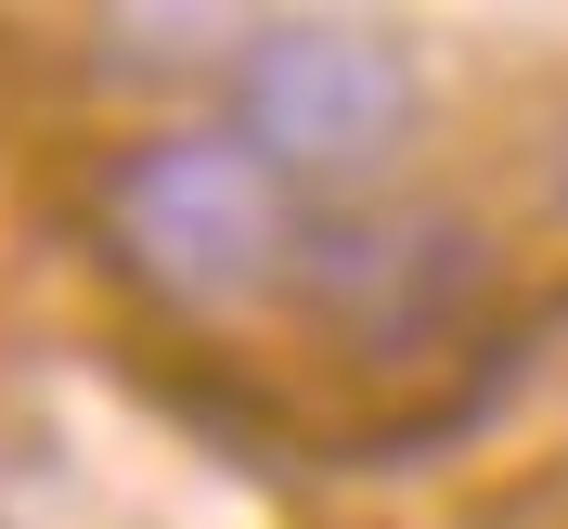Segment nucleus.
<instances>
[{"instance_id": "obj_3", "label": "nucleus", "mask_w": 568, "mask_h": 529, "mask_svg": "<svg viewBox=\"0 0 568 529\" xmlns=\"http://www.w3.org/2000/svg\"><path fill=\"white\" fill-rule=\"evenodd\" d=\"M297 297L349 336H439L478 297V233L453 207H349L297 233Z\"/></svg>"}, {"instance_id": "obj_4", "label": "nucleus", "mask_w": 568, "mask_h": 529, "mask_svg": "<svg viewBox=\"0 0 568 529\" xmlns=\"http://www.w3.org/2000/svg\"><path fill=\"white\" fill-rule=\"evenodd\" d=\"M556 207H568V142H556Z\"/></svg>"}, {"instance_id": "obj_2", "label": "nucleus", "mask_w": 568, "mask_h": 529, "mask_svg": "<svg viewBox=\"0 0 568 529\" xmlns=\"http://www.w3.org/2000/svg\"><path fill=\"white\" fill-rule=\"evenodd\" d=\"M233 130L284 181H375L426 130V78L362 13H272L233 52Z\"/></svg>"}, {"instance_id": "obj_1", "label": "nucleus", "mask_w": 568, "mask_h": 529, "mask_svg": "<svg viewBox=\"0 0 568 529\" xmlns=\"http://www.w3.org/2000/svg\"><path fill=\"white\" fill-rule=\"evenodd\" d=\"M104 220L142 284H169L194 311H233L258 284L297 272V181L258 155L246 130H155L104 169Z\"/></svg>"}]
</instances>
